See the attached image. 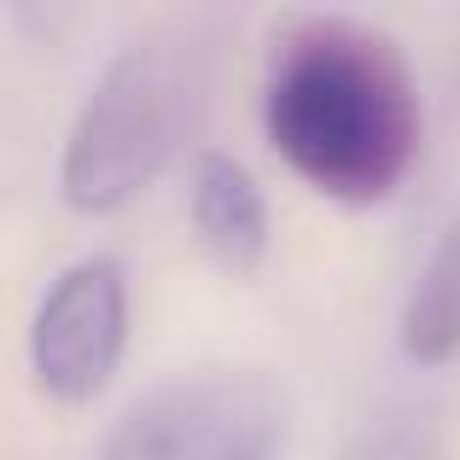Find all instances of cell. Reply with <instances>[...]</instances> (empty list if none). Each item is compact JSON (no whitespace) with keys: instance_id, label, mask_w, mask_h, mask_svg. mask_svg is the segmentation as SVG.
<instances>
[{"instance_id":"1","label":"cell","mask_w":460,"mask_h":460,"mask_svg":"<svg viewBox=\"0 0 460 460\" xmlns=\"http://www.w3.org/2000/svg\"><path fill=\"white\" fill-rule=\"evenodd\" d=\"M262 128L292 175L338 204H373L420 152V100L402 53L349 18H309L274 47Z\"/></svg>"},{"instance_id":"2","label":"cell","mask_w":460,"mask_h":460,"mask_svg":"<svg viewBox=\"0 0 460 460\" xmlns=\"http://www.w3.org/2000/svg\"><path fill=\"white\" fill-rule=\"evenodd\" d=\"M210 47L199 30H157L128 41L93 82L58 157L65 204L82 216H111L146 192L181 152L204 111Z\"/></svg>"},{"instance_id":"3","label":"cell","mask_w":460,"mask_h":460,"mask_svg":"<svg viewBox=\"0 0 460 460\" xmlns=\"http://www.w3.org/2000/svg\"><path fill=\"white\" fill-rule=\"evenodd\" d=\"M286 402L262 373H181L111 426L100 460H280Z\"/></svg>"},{"instance_id":"4","label":"cell","mask_w":460,"mask_h":460,"mask_svg":"<svg viewBox=\"0 0 460 460\" xmlns=\"http://www.w3.org/2000/svg\"><path fill=\"white\" fill-rule=\"evenodd\" d=\"M128 349V274L117 257H76L30 321V373L53 402H93Z\"/></svg>"},{"instance_id":"5","label":"cell","mask_w":460,"mask_h":460,"mask_svg":"<svg viewBox=\"0 0 460 460\" xmlns=\"http://www.w3.org/2000/svg\"><path fill=\"white\" fill-rule=\"evenodd\" d=\"M192 227L222 269L234 274L262 269V257H269V199L239 157L216 146L192 157Z\"/></svg>"},{"instance_id":"6","label":"cell","mask_w":460,"mask_h":460,"mask_svg":"<svg viewBox=\"0 0 460 460\" xmlns=\"http://www.w3.org/2000/svg\"><path fill=\"white\" fill-rule=\"evenodd\" d=\"M402 349L420 367H443L460 356V216L438 234L414 297L402 309Z\"/></svg>"},{"instance_id":"7","label":"cell","mask_w":460,"mask_h":460,"mask_svg":"<svg viewBox=\"0 0 460 460\" xmlns=\"http://www.w3.org/2000/svg\"><path fill=\"white\" fill-rule=\"evenodd\" d=\"M349 460H426V443L408 426H373L367 438L349 449Z\"/></svg>"}]
</instances>
